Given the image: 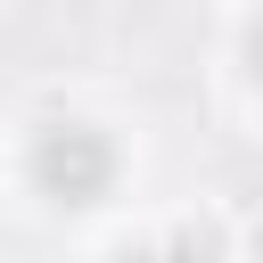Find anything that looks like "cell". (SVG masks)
<instances>
[{"mask_svg": "<svg viewBox=\"0 0 263 263\" xmlns=\"http://www.w3.org/2000/svg\"><path fill=\"white\" fill-rule=\"evenodd\" d=\"M33 181H41V197H58V205H90V197H107V181H115V148H107L90 123H49V132L33 140Z\"/></svg>", "mask_w": 263, "mask_h": 263, "instance_id": "cell-1", "label": "cell"}, {"mask_svg": "<svg viewBox=\"0 0 263 263\" xmlns=\"http://www.w3.org/2000/svg\"><path fill=\"white\" fill-rule=\"evenodd\" d=\"M214 255V238L205 230H181V238H156V247H123L115 263H205Z\"/></svg>", "mask_w": 263, "mask_h": 263, "instance_id": "cell-2", "label": "cell"}, {"mask_svg": "<svg viewBox=\"0 0 263 263\" xmlns=\"http://www.w3.org/2000/svg\"><path fill=\"white\" fill-rule=\"evenodd\" d=\"M247 58H255V82H263V25L247 33Z\"/></svg>", "mask_w": 263, "mask_h": 263, "instance_id": "cell-3", "label": "cell"}]
</instances>
